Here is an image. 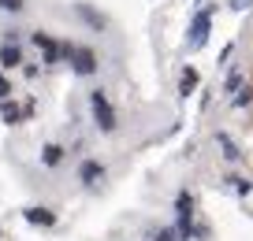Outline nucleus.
<instances>
[{
	"label": "nucleus",
	"mask_w": 253,
	"mask_h": 241,
	"mask_svg": "<svg viewBox=\"0 0 253 241\" xmlns=\"http://www.w3.org/2000/svg\"><path fill=\"white\" fill-rule=\"evenodd\" d=\"M89 108H93V119H97V126H101L104 134L116 130V108L108 104V93H104V89H93V93H89Z\"/></svg>",
	"instance_id": "nucleus-1"
},
{
	"label": "nucleus",
	"mask_w": 253,
	"mask_h": 241,
	"mask_svg": "<svg viewBox=\"0 0 253 241\" xmlns=\"http://www.w3.org/2000/svg\"><path fill=\"white\" fill-rule=\"evenodd\" d=\"M60 56L67 63H71L79 74H93L97 70V56L89 52V48H75V45H60Z\"/></svg>",
	"instance_id": "nucleus-2"
},
{
	"label": "nucleus",
	"mask_w": 253,
	"mask_h": 241,
	"mask_svg": "<svg viewBox=\"0 0 253 241\" xmlns=\"http://www.w3.org/2000/svg\"><path fill=\"white\" fill-rule=\"evenodd\" d=\"M209 26H212V11H201V15H194V26H190V48H201V45H205Z\"/></svg>",
	"instance_id": "nucleus-3"
},
{
	"label": "nucleus",
	"mask_w": 253,
	"mask_h": 241,
	"mask_svg": "<svg viewBox=\"0 0 253 241\" xmlns=\"http://www.w3.org/2000/svg\"><path fill=\"white\" fill-rule=\"evenodd\" d=\"M101 174H104V167L97 164V160H82V167H79V182H86V186H97V182H101Z\"/></svg>",
	"instance_id": "nucleus-4"
},
{
	"label": "nucleus",
	"mask_w": 253,
	"mask_h": 241,
	"mask_svg": "<svg viewBox=\"0 0 253 241\" xmlns=\"http://www.w3.org/2000/svg\"><path fill=\"white\" fill-rule=\"evenodd\" d=\"M34 45L45 52V63H56V60H60V45H56L48 34H34Z\"/></svg>",
	"instance_id": "nucleus-5"
},
{
	"label": "nucleus",
	"mask_w": 253,
	"mask_h": 241,
	"mask_svg": "<svg viewBox=\"0 0 253 241\" xmlns=\"http://www.w3.org/2000/svg\"><path fill=\"white\" fill-rule=\"evenodd\" d=\"M23 215H26V223H34V226H52L56 223V215L48 208H26Z\"/></svg>",
	"instance_id": "nucleus-6"
},
{
	"label": "nucleus",
	"mask_w": 253,
	"mask_h": 241,
	"mask_svg": "<svg viewBox=\"0 0 253 241\" xmlns=\"http://www.w3.org/2000/svg\"><path fill=\"white\" fill-rule=\"evenodd\" d=\"M19 60H23V52H19V45H11V41H4V48H0V63H4V67H15Z\"/></svg>",
	"instance_id": "nucleus-7"
},
{
	"label": "nucleus",
	"mask_w": 253,
	"mask_h": 241,
	"mask_svg": "<svg viewBox=\"0 0 253 241\" xmlns=\"http://www.w3.org/2000/svg\"><path fill=\"white\" fill-rule=\"evenodd\" d=\"M194 86H198V70L186 67V70H182V78H179V93H182V97L194 93Z\"/></svg>",
	"instance_id": "nucleus-8"
},
{
	"label": "nucleus",
	"mask_w": 253,
	"mask_h": 241,
	"mask_svg": "<svg viewBox=\"0 0 253 241\" xmlns=\"http://www.w3.org/2000/svg\"><path fill=\"white\" fill-rule=\"evenodd\" d=\"M0 119H4V123H19V119H23V108H15L11 101H0Z\"/></svg>",
	"instance_id": "nucleus-9"
},
{
	"label": "nucleus",
	"mask_w": 253,
	"mask_h": 241,
	"mask_svg": "<svg viewBox=\"0 0 253 241\" xmlns=\"http://www.w3.org/2000/svg\"><path fill=\"white\" fill-rule=\"evenodd\" d=\"M41 160H45L48 167H56V164H60V160H63V148H60V145H45V152H41Z\"/></svg>",
	"instance_id": "nucleus-10"
},
{
	"label": "nucleus",
	"mask_w": 253,
	"mask_h": 241,
	"mask_svg": "<svg viewBox=\"0 0 253 241\" xmlns=\"http://www.w3.org/2000/svg\"><path fill=\"white\" fill-rule=\"evenodd\" d=\"M216 141H220V145H223V156H227V160H238V156H242V152H238V148H235V141L227 138V134H216Z\"/></svg>",
	"instance_id": "nucleus-11"
},
{
	"label": "nucleus",
	"mask_w": 253,
	"mask_h": 241,
	"mask_svg": "<svg viewBox=\"0 0 253 241\" xmlns=\"http://www.w3.org/2000/svg\"><path fill=\"white\" fill-rule=\"evenodd\" d=\"M227 182H231V189H235V193H242V197L253 189V182H246V178H227Z\"/></svg>",
	"instance_id": "nucleus-12"
},
{
	"label": "nucleus",
	"mask_w": 253,
	"mask_h": 241,
	"mask_svg": "<svg viewBox=\"0 0 253 241\" xmlns=\"http://www.w3.org/2000/svg\"><path fill=\"white\" fill-rule=\"evenodd\" d=\"M250 101H253V93H250V86H246V89H238V97H235V108H246Z\"/></svg>",
	"instance_id": "nucleus-13"
},
{
	"label": "nucleus",
	"mask_w": 253,
	"mask_h": 241,
	"mask_svg": "<svg viewBox=\"0 0 253 241\" xmlns=\"http://www.w3.org/2000/svg\"><path fill=\"white\" fill-rule=\"evenodd\" d=\"M238 86H242V74L231 70V74H227V89H231V93H238Z\"/></svg>",
	"instance_id": "nucleus-14"
},
{
	"label": "nucleus",
	"mask_w": 253,
	"mask_h": 241,
	"mask_svg": "<svg viewBox=\"0 0 253 241\" xmlns=\"http://www.w3.org/2000/svg\"><path fill=\"white\" fill-rule=\"evenodd\" d=\"M0 8H4V11H19V8H23V0H0Z\"/></svg>",
	"instance_id": "nucleus-15"
},
{
	"label": "nucleus",
	"mask_w": 253,
	"mask_h": 241,
	"mask_svg": "<svg viewBox=\"0 0 253 241\" xmlns=\"http://www.w3.org/2000/svg\"><path fill=\"white\" fill-rule=\"evenodd\" d=\"M157 241H179V230H160Z\"/></svg>",
	"instance_id": "nucleus-16"
},
{
	"label": "nucleus",
	"mask_w": 253,
	"mask_h": 241,
	"mask_svg": "<svg viewBox=\"0 0 253 241\" xmlns=\"http://www.w3.org/2000/svg\"><path fill=\"white\" fill-rule=\"evenodd\" d=\"M8 93H11V86H8V78L0 74V101H8Z\"/></svg>",
	"instance_id": "nucleus-17"
}]
</instances>
